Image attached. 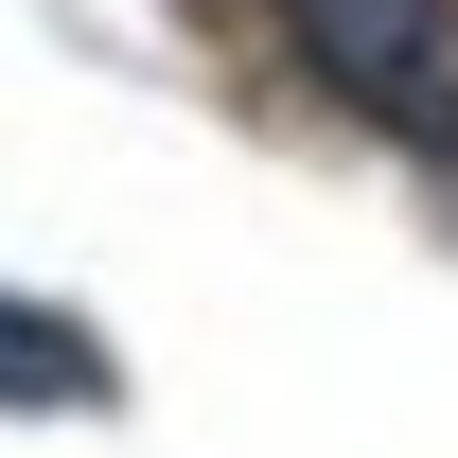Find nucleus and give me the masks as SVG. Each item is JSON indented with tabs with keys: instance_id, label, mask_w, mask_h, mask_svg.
I'll list each match as a JSON object with an SVG mask.
<instances>
[{
	"instance_id": "nucleus-1",
	"label": "nucleus",
	"mask_w": 458,
	"mask_h": 458,
	"mask_svg": "<svg viewBox=\"0 0 458 458\" xmlns=\"http://www.w3.org/2000/svg\"><path fill=\"white\" fill-rule=\"evenodd\" d=\"M283 54L318 71L352 123L458 159V0H283Z\"/></svg>"
},
{
	"instance_id": "nucleus-2",
	"label": "nucleus",
	"mask_w": 458,
	"mask_h": 458,
	"mask_svg": "<svg viewBox=\"0 0 458 458\" xmlns=\"http://www.w3.org/2000/svg\"><path fill=\"white\" fill-rule=\"evenodd\" d=\"M0 405H18V423H106V405H123V352L89 335L71 300H18V283H0Z\"/></svg>"
}]
</instances>
